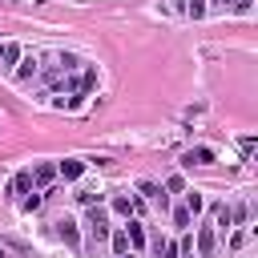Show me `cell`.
<instances>
[{
	"label": "cell",
	"instance_id": "cell-22",
	"mask_svg": "<svg viewBox=\"0 0 258 258\" xmlns=\"http://www.w3.org/2000/svg\"><path fill=\"white\" fill-rule=\"evenodd\" d=\"M165 189H169V194H181V189H185V177H181V173H173V177L165 181Z\"/></svg>",
	"mask_w": 258,
	"mask_h": 258
},
{
	"label": "cell",
	"instance_id": "cell-11",
	"mask_svg": "<svg viewBox=\"0 0 258 258\" xmlns=\"http://www.w3.org/2000/svg\"><path fill=\"white\" fill-rule=\"evenodd\" d=\"M113 214L133 218V194H117V198H113Z\"/></svg>",
	"mask_w": 258,
	"mask_h": 258
},
{
	"label": "cell",
	"instance_id": "cell-4",
	"mask_svg": "<svg viewBox=\"0 0 258 258\" xmlns=\"http://www.w3.org/2000/svg\"><path fill=\"white\" fill-rule=\"evenodd\" d=\"M121 230H125V238H129V250H141V246H145V226H141L137 218H129Z\"/></svg>",
	"mask_w": 258,
	"mask_h": 258
},
{
	"label": "cell",
	"instance_id": "cell-1",
	"mask_svg": "<svg viewBox=\"0 0 258 258\" xmlns=\"http://www.w3.org/2000/svg\"><path fill=\"white\" fill-rule=\"evenodd\" d=\"M85 226H89V234H93V242H109V210L97 202V206H89V214H85Z\"/></svg>",
	"mask_w": 258,
	"mask_h": 258
},
{
	"label": "cell",
	"instance_id": "cell-10",
	"mask_svg": "<svg viewBox=\"0 0 258 258\" xmlns=\"http://www.w3.org/2000/svg\"><path fill=\"white\" fill-rule=\"evenodd\" d=\"M181 194H185V202H181V206H185V210H189V214H194V218H198V214H202V210H206V198H202V194H198V189H181Z\"/></svg>",
	"mask_w": 258,
	"mask_h": 258
},
{
	"label": "cell",
	"instance_id": "cell-3",
	"mask_svg": "<svg viewBox=\"0 0 258 258\" xmlns=\"http://www.w3.org/2000/svg\"><path fill=\"white\" fill-rule=\"evenodd\" d=\"M210 161H214V149L210 145H194V149L181 153V165H210Z\"/></svg>",
	"mask_w": 258,
	"mask_h": 258
},
{
	"label": "cell",
	"instance_id": "cell-17",
	"mask_svg": "<svg viewBox=\"0 0 258 258\" xmlns=\"http://www.w3.org/2000/svg\"><path fill=\"white\" fill-rule=\"evenodd\" d=\"M173 226H181V230H189V226H194V214H189L185 206H177V210H173Z\"/></svg>",
	"mask_w": 258,
	"mask_h": 258
},
{
	"label": "cell",
	"instance_id": "cell-19",
	"mask_svg": "<svg viewBox=\"0 0 258 258\" xmlns=\"http://www.w3.org/2000/svg\"><path fill=\"white\" fill-rule=\"evenodd\" d=\"M230 214H234V226H246L250 222V206H230Z\"/></svg>",
	"mask_w": 258,
	"mask_h": 258
},
{
	"label": "cell",
	"instance_id": "cell-21",
	"mask_svg": "<svg viewBox=\"0 0 258 258\" xmlns=\"http://www.w3.org/2000/svg\"><path fill=\"white\" fill-rule=\"evenodd\" d=\"M60 69H64V73H73V69H81V60H77L73 52H60Z\"/></svg>",
	"mask_w": 258,
	"mask_h": 258
},
{
	"label": "cell",
	"instance_id": "cell-14",
	"mask_svg": "<svg viewBox=\"0 0 258 258\" xmlns=\"http://www.w3.org/2000/svg\"><path fill=\"white\" fill-rule=\"evenodd\" d=\"M177 254H181V258H198V246H194V234H189V230H181V242H177Z\"/></svg>",
	"mask_w": 258,
	"mask_h": 258
},
{
	"label": "cell",
	"instance_id": "cell-28",
	"mask_svg": "<svg viewBox=\"0 0 258 258\" xmlns=\"http://www.w3.org/2000/svg\"><path fill=\"white\" fill-rule=\"evenodd\" d=\"M117 258H137V254H133V250H125V254H117Z\"/></svg>",
	"mask_w": 258,
	"mask_h": 258
},
{
	"label": "cell",
	"instance_id": "cell-9",
	"mask_svg": "<svg viewBox=\"0 0 258 258\" xmlns=\"http://www.w3.org/2000/svg\"><path fill=\"white\" fill-rule=\"evenodd\" d=\"M20 56H24V52H20V44H12V40H8V44H0V69H12Z\"/></svg>",
	"mask_w": 258,
	"mask_h": 258
},
{
	"label": "cell",
	"instance_id": "cell-13",
	"mask_svg": "<svg viewBox=\"0 0 258 258\" xmlns=\"http://www.w3.org/2000/svg\"><path fill=\"white\" fill-rule=\"evenodd\" d=\"M28 189H32V173H16L8 181V194H28Z\"/></svg>",
	"mask_w": 258,
	"mask_h": 258
},
{
	"label": "cell",
	"instance_id": "cell-23",
	"mask_svg": "<svg viewBox=\"0 0 258 258\" xmlns=\"http://www.w3.org/2000/svg\"><path fill=\"white\" fill-rule=\"evenodd\" d=\"M40 202H44V194H28V198H24V202H20V206H24V210H28V214H32V210H40Z\"/></svg>",
	"mask_w": 258,
	"mask_h": 258
},
{
	"label": "cell",
	"instance_id": "cell-29",
	"mask_svg": "<svg viewBox=\"0 0 258 258\" xmlns=\"http://www.w3.org/2000/svg\"><path fill=\"white\" fill-rule=\"evenodd\" d=\"M0 258H4V254H0Z\"/></svg>",
	"mask_w": 258,
	"mask_h": 258
},
{
	"label": "cell",
	"instance_id": "cell-24",
	"mask_svg": "<svg viewBox=\"0 0 258 258\" xmlns=\"http://www.w3.org/2000/svg\"><path fill=\"white\" fill-rule=\"evenodd\" d=\"M246 238H250V230H234V238H230V250H242V246H246Z\"/></svg>",
	"mask_w": 258,
	"mask_h": 258
},
{
	"label": "cell",
	"instance_id": "cell-2",
	"mask_svg": "<svg viewBox=\"0 0 258 258\" xmlns=\"http://www.w3.org/2000/svg\"><path fill=\"white\" fill-rule=\"evenodd\" d=\"M194 246H198V258H214V250H218V230H214V226H198Z\"/></svg>",
	"mask_w": 258,
	"mask_h": 258
},
{
	"label": "cell",
	"instance_id": "cell-6",
	"mask_svg": "<svg viewBox=\"0 0 258 258\" xmlns=\"http://www.w3.org/2000/svg\"><path fill=\"white\" fill-rule=\"evenodd\" d=\"M56 173H60L64 181H77V177L85 173V161H81V157H69V161H60V165H56Z\"/></svg>",
	"mask_w": 258,
	"mask_h": 258
},
{
	"label": "cell",
	"instance_id": "cell-18",
	"mask_svg": "<svg viewBox=\"0 0 258 258\" xmlns=\"http://www.w3.org/2000/svg\"><path fill=\"white\" fill-rule=\"evenodd\" d=\"M153 250H157V258H177V246H173V242H165V238H157V242H153Z\"/></svg>",
	"mask_w": 258,
	"mask_h": 258
},
{
	"label": "cell",
	"instance_id": "cell-5",
	"mask_svg": "<svg viewBox=\"0 0 258 258\" xmlns=\"http://www.w3.org/2000/svg\"><path fill=\"white\" fill-rule=\"evenodd\" d=\"M56 234H60V238H64L73 250L81 246V230H77V222H73V218H60V222H56Z\"/></svg>",
	"mask_w": 258,
	"mask_h": 258
},
{
	"label": "cell",
	"instance_id": "cell-8",
	"mask_svg": "<svg viewBox=\"0 0 258 258\" xmlns=\"http://www.w3.org/2000/svg\"><path fill=\"white\" fill-rule=\"evenodd\" d=\"M52 177H56V165H52V161H40V165L32 169V185H48Z\"/></svg>",
	"mask_w": 258,
	"mask_h": 258
},
{
	"label": "cell",
	"instance_id": "cell-27",
	"mask_svg": "<svg viewBox=\"0 0 258 258\" xmlns=\"http://www.w3.org/2000/svg\"><path fill=\"white\" fill-rule=\"evenodd\" d=\"M230 4H234L238 12H254V0H230Z\"/></svg>",
	"mask_w": 258,
	"mask_h": 258
},
{
	"label": "cell",
	"instance_id": "cell-7",
	"mask_svg": "<svg viewBox=\"0 0 258 258\" xmlns=\"http://www.w3.org/2000/svg\"><path fill=\"white\" fill-rule=\"evenodd\" d=\"M32 77H36V56H20V60H16V81L28 85Z\"/></svg>",
	"mask_w": 258,
	"mask_h": 258
},
{
	"label": "cell",
	"instance_id": "cell-12",
	"mask_svg": "<svg viewBox=\"0 0 258 258\" xmlns=\"http://www.w3.org/2000/svg\"><path fill=\"white\" fill-rule=\"evenodd\" d=\"M214 226H218L222 234L234 226V214H230V206H214Z\"/></svg>",
	"mask_w": 258,
	"mask_h": 258
},
{
	"label": "cell",
	"instance_id": "cell-16",
	"mask_svg": "<svg viewBox=\"0 0 258 258\" xmlns=\"http://www.w3.org/2000/svg\"><path fill=\"white\" fill-rule=\"evenodd\" d=\"M109 246H113V254H125V250H129V238H125V230H109Z\"/></svg>",
	"mask_w": 258,
	"mask_h": 258
},
{
	"label": "cell",
	"instance_id": "cell-30",
	"mask_svg": "<svg viewBox=\"0 0 258 258\" xmlns=\"http://www.w3.org/2000/svg\"><path fill=\"white\" fill-rule=\"evenodd\" d=\"M226 4H230V0H226Z\"/></svg>",
	"mask_w": 258,
	"mask_h": 258
},
{
	"label": "cell",
	"instance_id": "cell-25",
	"mask_svg": "<svg viewBox=\"0 0 258 258\" xmlns=\"http://www.w3.org/2000/svg\"><path fill=\"white\" fill-rule=\"evenodd\" d=\"M85 97H89V93H73V97H69V101H60V105H64V109H81V105H85Z\"/></svg>",
	"mask_w": 258,
	"mask_h": 258
},
{
	"label": "cell",
	"instance_id": "cell-15",
	"mask_svg": "<svg viewBox=\"0 0 258 258\" xmlns=\"http://www.w3.org/2000/svg\"><path fill=\"white\" fill-rule=\"evenodd\" d=\"M93 85H97V64H89V69L81 73V81H77V93H89Z\"/></svg>",
	"mask_w": 258,
	"mask_h": 258
},
{
	"label": "cell",
	"instance_id": "cell-26",
	"mask_svg": "<svg viewBox=\"0 0 258 258\" xmlns=\"http://www.w3.org/2000/svg\"><path fill=\"white\" fill-rule=\"evenodd\" d=\"M238 149H242V157H250V153H254V137H242V141H238Z\"/></svg>",
	"mask_w": 258,
	"mask_h": 258
},
{
	"label": "cell",
	"instance_id": "cell-20",
	"mask_svg": "<svg viewBox=\"0 0 258 258\" xmlns=\"http://www.w3.org/2000/svg\"><path fill=\"white\" fill-rule=\"evenodd\" d=\"M185 12H189L194 20H202V16H206V0H189V4H185Z\"/></svg>",
	"mask_w": 258,
	"mask_h": 258
}]
</instances>
